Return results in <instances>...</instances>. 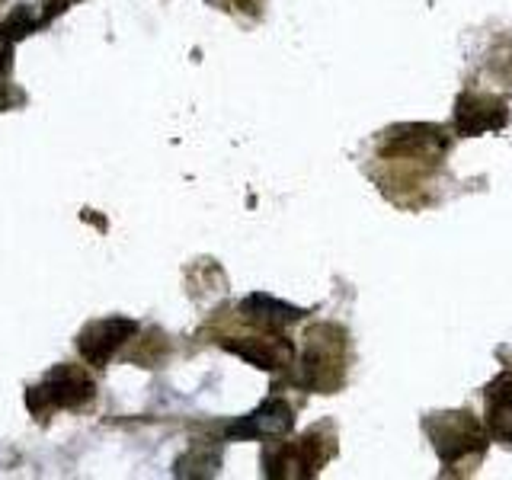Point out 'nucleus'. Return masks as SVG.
Instances as JSON below:
<instances>
[{"label": "nucleus", "mask_w": 512, "mask_h": 480, "mask_svg": "<svg viewBox=\"0 0 512 480\" xmlns=\"http://www.w3.org/2000/svg\"><path fill=\"white\" fill-rule=\"evenodd\" d=\"M240 314H244V320H250V324L272 333V330H285V327L298 324V320L308 311L295 308V304H285V301L272 298V295L256 292V295L240 301Z\"/></svg>", "instance_id": "1a4fd4ad"}, {"label": "nucleus", "mask_w": 512, "mask_h": 480, "mask_svg": "<svg viewBox=\"0 0 512 480\" xmlns=\"http://www.w3.org/2000/svg\"><path fill=\"white\" fill-rule=\"evenodd\" d=\"M301 381L311 391H333L343 381V330L314 327L301 359Z\"/></svg>", "instance_id": "f03ea898"}, {"label": "nucleus", "mask_w": 512, "mask_h": 480, "mask_svg": "<svg viewBox=\"0 0 512 480\" xmlns=\"http://www.w3.org/2000/svg\"><path fill=\"white\" fill-rule=\"evenodd\" d=\"M333 445L324 448V439H317V432L304 436L298 442L279 445L276 452L266 458V474L269 477H314L324 461L330 458Z\"/></svg>", "instance_id": "39448f33"}, {"label": "nucleus", "mask_w": 512, "mask_h": 480, "mask_svg": "<svg viewBox=\"0 0 512 480\" xmlns=\"http://www.w3.org/2000/svg\"><path fill=\"white\" fill-rule=\"evenodd\" d=\"M426 432L432 439V448L439 452L445 468H455L464 458H480L487 452V432L468 410L455 413H439L426 420Z\"/></svg>", "instance_id": "f257e3e1"}, {"label": "nucleus", "mask_w": 512, "mask_h": 480, "mask_svg": "<svg viewBox=\"0 0 512 480\" xmlns=\"http://www.w3.org/2000/svg\"><path fill=\"white\" fill-rule=\"evenodd\" d=\"M228 352L240 356L244 362L263 368V372H279L288 362H292L295 349L288 340H279V336H253V340H240V336H231V340L221 343Z\"/></svg>", "instance_id": "6e6552de"}, {"label": "nucleus", "mask_w": 512, "mask_h": 480, "mask_svg": "<svg viewBox=\"0 0 512 480\" xmlns=\"http://www.w3.org/2000/svg\"><path fill=\"white\" fill-rule=\"evenodd\" d=\"M71 4H77V0H39V7H36V20H39V26H48V23L55 20V16H61Z\"/></svg>", "instance_id": "9b49d317"}, {"label": "nucleus", "mask_w": 512, "mask_h": 480, "mask_svg": "<svg viewBox=\"0 0 512 480\" xmlns=\"http://www.w3.org/2000/svg\"><path fill=\"white\" fill-rule=\"evenodd\" d=\"M509 122V109L503 100H493L484 93H461L455 103V125L461 135H487V132H500Z\"/></svg>", "instance_id": "423d86ee"}, {"label": "nucleus", "mask_w": 512, "mask_h": 480, "mask_svg": "<svg viewBox=\"0 0 512 480\" xmlns=\"http://www.w3.org/2000/svg\"><path fill=\"white\" fill-rule=\"evenodd\" d=\"M10 64H13V39L0 29V77L10 71Z\"/></svg>", "instance_id": "f8f14e48"}, {"label": "nucleus", "mask_w": 512, "mask_h": 480, "mask_svg": "<svg viewBox=\"0 0 512 480\" xmlns=\"http://www.w3.org/2000/svg\"><path fill=\"white\" fill-rule=\"evenodd\" d=\"M90 397H93V381L74 365H58L55 372H48L42 378V384L29 388L26 404L32 413H48V410L80 407Z\"/></svg>", "instance_id": "7ed1b4c3"}, {"label": "nucleus", "mask_w": 512, "mask_h": 480, "mask_svg": "<svg viewBox=\"0 0 512 480\" xmlns=\"http://www.w3.org/2000/svg\"><path fill=\"white\" fill-rule=\"evenodd\" d=\"M13 103H20V96H16L13 90H4V87H0V109H10Z\"/></svg>", "instance_id": "ddd939ff"}, {"label": "nucleus", "mask_w": 512, "mask_h": 480, "mask_svg": "<svg viewBox=\"0 0 512 480\" xmlns=\"http://www.w3.org/2000/svg\"><path fill=\"white\" fill-rule=\"evenodd\" d=\"M295 426V413L285 400H266L263 407H256L253 413L240 416L237 423L224 429L228 439H279L288 436Z\"/></svg>", "instance_id": "0eeeda50"}, {"label": "nucleus", "mask_w": 512, "mask_h": 480, "mask_svg": "<svg viewBox=\"0 0 512 480\" xmlns=\"http://www.w3.org/2000/svg\"><path fill=\"white\" fill-rule=\"evenodd\" d=\"M135 333H138V320L103 317V320H93V324H87L84 330H80L77 349L90 365L103 368L119 352V346H125Z\"/></svg>", "instance_id": "20e7f679"}, {"label": "nucleus", "mask_w": 512, "mask_h": 480, "mask_svg": "<svg viewBox=\"0 0 512 480\" xmlns=\"http://www.w3.org/2000/svg\"><path fill=\"white\" fill-rule=\"evenodd\" d=\"M487 426H490V436L503 445H512V372L496 375L487 391Z\"/></svg>", "instance_id": "9d476101"}]
</instances>
